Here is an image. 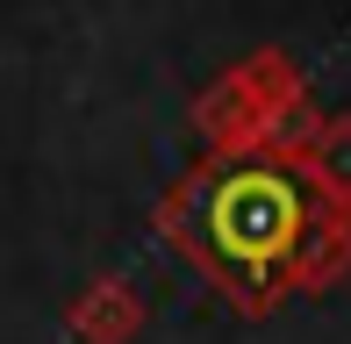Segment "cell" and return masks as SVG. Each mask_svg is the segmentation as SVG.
Listing matches in <instances>:
<instances>
[{"label":"cell","instance_id":"cell-3","mask_svg":"<svg viewBox=\"0 0 351 344\" xmlns=\"http://www.w3.org/2000/svg\"><path fill=\"white\" fill-rule=\"evenodd\" d=\"M294 287H330V280L351 273V223L344 215H323V223H301L294 237Z\"/></svg>","mask_w":351,"mask_h":344},{"label":"cell","instance_id":"cell-2","mask_svg":"<svg viewBox=\"0 0 351 344\" xmlns=\"http://www.w3.org/2000/svg\"><path fill=\"white\" fill-rule=\"evenodd\" d=\"M65 323H72L79 344H130L143 330V302L122 287V280H93V287L65 308Z\"/></svg>","mask_w":351,"mask_h":344},{"label":"cell","instance_id":"cell-4","mask_svg":"<svg viewBox=\"0 0 351 344\" xmlns=\"http://www.w3.org/2000/svg\"><path fill=\"white\" fill-rule=\"evenodd\" d=\"M301 165L315 186H330L337 201H351V115H323L301 136Z\"/></svg>","mask_w":351,"mask_h":344},{"label":"cell","instance_id":"cell-1","mask_svg":"<svg viewBox=\"0 0 351 344\" xmlns=\"http://www.w3.org/2000/svg\"><path fill=\"white\" fill-rule=\"evenodd\" d=\"M301 201H294V186L280 180V172H230V180L215 186V201H208V230H215V244L230 251L237 265H273L294 251V237H301Z\"/></svg>","mask_w":351,"mask_h":344}]
</instances>
